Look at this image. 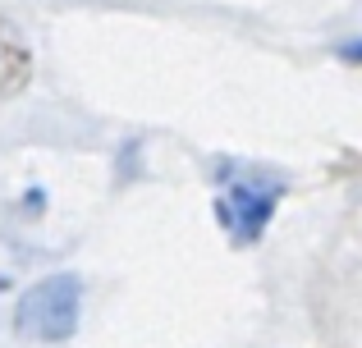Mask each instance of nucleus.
Returning <instances> with one entry per match:
<instances>
[{
    "label": "nucleus",
    "instance_id": "1",
    "mask_svg": "<svg viewBox=\"0 0 362 348\" xmlns=\"http://www.w3.org/2000/svg\"><path fill=\"white\" fill-rule=\"evenodd\" d=\"M284 179L275 174H257V170H225L216 179V215H221L225 234L239 248L257 243L271 224L275 206H280Z\"/></svg>",
    "mask_w": 362,
    "mask_h": 348
},
{
    "label": "nucleus",
    "instance_id": "4",
    "mask_svg": "<svg viewBox=\"0 0 362 348\" xmlns=\"http://www.w3.org/2000/svg\"><path fill=\"white\" fill-rule=\"evenodd\" d=\"M339 60H349V64H362V42L344 46V51H339Z\"/></svg>",
    "mask_w": 362,
    "mask_h": 348
},
{
    "label": "nucleus",
    "instance_id": "2",
    "mask_svg": "<svg viewBox=\"0 0 362 348\" xmlns=\"http://www.w3.org/2000/svg\"><path fill=\"white\" fill-rule=\"evenodd\" d=\"M83 312V284L74 275H46L18 298L14 307V330L33 344H64L78 330Z\"/></svg>",
    "mask_w": 362,
    "mask_h": 348
},
{
    "label": "nucleus",
    "instance_id": "3",
    "mask_svg": "<svg viewBox=\"0 0 362 348\" xmlns=\"http://www.w3.org/2000/svg\"><path fill=\"white\" fill-rule=\"evenodd\" d=\"M33 83V51L9 18H0V101L18 97Z\"/></svg>",
    "mask_w": 362,
    "mask_h": 348
}]
</instances>
